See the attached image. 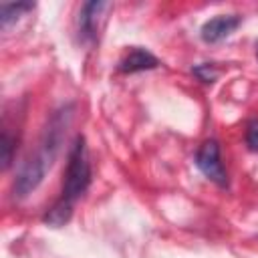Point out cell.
<instances>
[{
	"label": "cell",
	"instance_id": "7",
	"mask_svg": "<svg viewBox=\"0 0 258 258\" xmlns=\"http://www.w3.org/2000/svg\"><path fill=\"white\" fill-rule=\"evenodd\" d=\"M71 216H73V204H69L67 200L58 198V200L44 212L42 222L48 224V226H52V228H60V226H64V224L71 220Z\"/></svg>",
	"mask_w": 258,
	"mask_h": 258
},
{
	"label": "cell",
	"instance_id": "10",
	"mask_svg": "<svg viewBox=\"0 0 258 258\" xmlns=\"http://www.w3.org/2000/svg\"><path fill=\"white\" fill-rule=\"evenodd\" d=\"M194 75H196L200 81H204V83H214L216 77H218V69H216L214 64H210V62H204V64L194 67Z\"/></svg>",
	"mask_w": 258,
	"mask_h": 258
},
{
	"label": "cell",
	"instance_id": "2",
	"mask_svg": "<svg viewBox=\"0 0 258 258\" xmlns=\"http://www.w3.org/2000/svg\"><path fill=\"white\" fill-rule=\"evenodd\" d=\"M89 183H91V163H89L87 141L83 135H77L75 143L69 151V161H67L60 198L67 200L69 204H75L87 191Z\"/></svg>",
	"mask_w": 258,
	"mask_h": 258
},
{
	"label": "cell",
	"instance_id": "1",
	"mask_svg": "<svg viewBox=\"0 0 258 258\" xmlns=\"http://www.w3.org/2000/svg\"><path fill=\"white\" fill-rule=\"evenodd\" d=\"M73 119V105L60 107L58 111H54L38 139L36 149L26 157V161L22 163L14 185H12V196L16 200H24L26 196H30L44 179L46 171L50 169V165L54 163L60 145L64 141V133L71 125Z\"/></svg>",
	"mask_w": 258,
	"mask_h": 258
},
{
	"label": "cell",
	"instance_id": "8",
	"mask_svg": "<svg viewBox=\"0 0 258 258\" xmlns=\"http://www.w3.org/2000/svg\"><path fill=\"white\" fill-rule=\"evenodd\" d=\"M32 2H4L0 4V24L2 28H8L12 22H16L24 12L32 10Z\"/></svg>",
	"mask_w": 258,
	"mask_h": 258
},
{
	"label": "cell",
	"instance_id": "9",
	"mask_svg": "<svg viewBox=\"0 0 258 258\" xmlns=\"http://www.w3.org/2000/svg\"><path fill=\"white\" fill-rule=\"evenodd\" d=\"M14 145H16V139L4 129L2 131V139H0V161H2V169H8L10 163H12Z\"/></svg>",
	"mask_w": 258,
	"mask_h": 258
},
{
	"label": "cell",
	"instance_id": "12",
	"mask_svg": "<svg viewBox=\"0 0 258 258\" xmlns=\"http://www.w3.org/2000/svg\"><path fill=\"white\" fill-rule=\"evenodd\" d=\"M256 56H258V42H256Z\"/></svg>",
	"mask_w": 258,
	"mask_h": 258
},
{
	"label": "cell",
	"instance_id": "3",
	"mask_svg": "<svg viewBox=\"0 0 258 258\" xmlns=\"http://www.w3.org/2000/svg\"><path fill=\"white\" fill-rule=\"evenodd\" d=\"M196 165L216 185H220V187L228 185V173L224 169V163L220 157V143L216 139H208L200 145V149L196 153Z\"/></svg>",
	"mask_w": 258,
	"mask_h": 258
},
{
	"label": "cell",
	"instance_id": "11",
	"mask_svg": "<svg viewBox=\"0 0 258 258\" xmlns=\"http://www.w3.org/2000/svg\"><path fill=\"white\" fill-rule=\"evenodd\" d=\"M246 145L250 151H258V119H252L246 125Z\"/></svg>",
	"mask_w": 258,
	"mask_h": 258
},
{
	"label": "cell",
	"instance_id": "6",
	"mask_svg": "<svg viewBox=\"0 0 258 258\" xmlns=\"http://www.w3.org/2000/svg\"><path fill=\"white\" fill-rule=\"evenodd\" d=\"M159 67V58L151 54L145 48H131L121 60H119V71L121 73H141V71H151Z\"/></svg>",
	"mask_w": 258,
	"mask_h": 258
},
{
	"label": "cell",
	"instance_id": "4",
	"mask_svg": "<svg viewBox=\"0 0 258 258\" xmlns=\"http://www.w3.org/2000/svg\"><path fill=\"white\" fill-rule=\"evenodd\" d=\"M113 8L111 2H85L81 6L79 12V34L83 40H95L99 34V26L101 20L105 16V12Z\"/></svg>",
	"mask_w": 258,
	"mask_h": 258
},
{
	"label": "cell",
	"instance_id": "5",
	"mask_svg": "<svg viewBox=\"0 0 258 258\" xmlns=\"http://www.w3.org/2000/svg\"><path fill=\"white\" fill-rule=\"evenodd\" d=\"M242 18L238 14H218L214 18H210L208 22H204L202 30H200V36L204 42L208 44H216L224 38H228L238 26H240Z\"/></svg>",
	"mask_w": 258,
	"mask_h": 258
}]
</instances>
